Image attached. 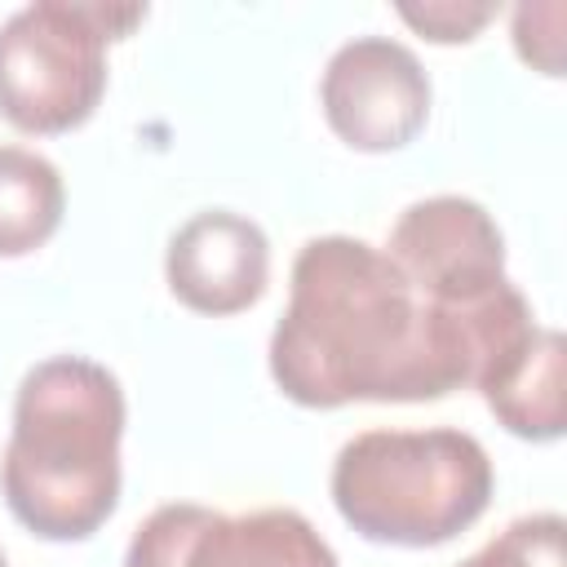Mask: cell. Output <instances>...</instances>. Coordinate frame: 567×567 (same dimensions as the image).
I'll return each instance as SVG.
<instances>
[{"label": "cell", "instance_id": "obj_12", "mask_svg": "<svg viewBox=\"0 0 567 567\" xmlns=\"http://www.w3.org/2000/svg\"><path fill=\"white\" fill-rule=\"evenodd\" d=\"M514 49L545 75H563V4H518L514 9Z\"/></svg>", "mask_w": 567, "mask_h": 567}, {"label": "cell", "instance_id": "obj_13", "mask_svg": "<svg viewBox=\"0 0 567 567\" xmlns=\"http://www.w3.org/2000/svg\"><path fill=\"white\" fill-rule=\"evenodd\" d=\"M496 4H456V0H425V4H399V18L408 27H416L425 40L439 44H456V40H474L487 22H492Z\"/></svg>", "mask_w": 567, "mask_h": 567}, {"label": "cell", "instance_id": "obj_11", "mask_svg": "<svg viewBox=\"0 0 567 567\" xmlns=\"http://www.w3.org/2000/svg\"><path fill=\"white\" fill-rule=\"evenodd\" d=\"M456 567H563V518L527 514Z\"/></svg>", "mask_w": 567, "mask_h": 567}, {"label": "cell", "instance_id": "obj_9", "mask_svg": "<svg viewBox=\"0 0 567 567\" xmlns=\"http://www.w3.org/2000/svg\"><path fill=\"white\" fill-rule=\"evenodd\" d=\"M563 363H567V346L558 328H532L483 381V399L492 408V416L532 443H549L563 434L567 425V408H563Z\"/></svg>", "mask_w": 567, "mask_h": 567}, {"label": "cell", "instance_id": "obj_3", "mask_svg": "<svg viewBox=\"0 0 567 567\" xmlns=\"http://www.w3.org/2000/svg\"><path fill=\"white\" fill-rule=\"evenodd\" d=\"M332 505L368 540L443 545L492 501V461L465 430H363L332 461Z\"/></svg>", "mask_w": 567, "mask_h": 567}, {"label": "cell", "instance_id": "obj_7", "mask_svg": "<svg viewBox=\"0 0 567 567\" xmlns=\"http://www.w3.org/2000/svg\"><path fill=\"white\" fill-rule=\"evenodd\" d=\"M385 257L430 301H478L509 284L505 239L492 213L465 195H430L399 213Z\"/></svg>", "mask_w": 567, "mask_h": 567}, {"label": "cell", "instance_id": "obj_10", "mask_svg": "<svg viewBox=\"0 0 567 567\" xmlns=\"http://www.w3.org/2000/svg\"><path fill=\"white\" fill-rule=\"evenodd\" d=\"M66 208V186L53 159L31 146H0V257L35 252Z\"/></svg>", "mask_w": 567, "mask_h": 567}, {"label": "cell", "instance_id": "obj_5", "mask_svg": "<svg viewBox=\"0 0 567 567\" xmlns=\"http://www.w3.org/2000/svg\"><path fill=\"white\" fill-rule=\"evenodd\" d=\"M124 567H341L297 509L221 514L195 501L159 505L128 540Z\"/></svg>", "mask_w": 567, "mask_h": 567}, {"label": "cell", "instance_id": "obj_8", "mask_svg": "<svg viewBox=\"0 0 567 567\" xmlns=\"http://www.w3.org/2000/svg\"><path fill=\"white\" fill-rule=\"evenodd\" d=\"M164 275L182 306L199 315H239L266 292L270 239L252 217L208 208L173 230Z\"/></svg>", "mask_w": 567, "mask_h": 567}, {"label": "cell", "instance_id": "obj_14", "mask_svg": "<svg viewBox=\"0 0 567 567\" xmlns=\"http://www.w3.org/2000/svg\"><path fill=\"white\" fill-rule=\"evenodd\" d=\"M0 567H9V563H4V549H0Z\"/></svg>", "mask_w": 567, "mask_h": 567}, {"label": "cell", "instance_id": "obj_6", "mask_svg": "<svg viewBox=\"0 0 567 567\" xmlns=\"http://www.w3.org/2000/svg\"><path fill=\"white\" fill-rule=\"evenodd\" d=\"M323 120L354 151H399L430 120V75L390 35L346 40L319 80Z\"/></svg>", "mask_w": 567, "mask_h": 567}, {"label": "cell", "instance_id": "obj_4", "mask_svg": "<svg viewBox=\"0 0 567 567\" xmlns=\"http://www.w3.org/2000/svg\"><path fill=\"white\" fill-rule=\"evenodd\" d=\"M146 4L35 0L0 22V115L22 133L84 124L106 89V44L128 35Z\"/></svg>", "mask_w": 567, "mask_h": 567}, {"label": "cell", "instance_id": "obj_1", "mask_svg": "<svg viewBox=\"0 0 567 567\" xmlns=\"http://www.w3.org/2000/svg\"><path fill=\"white\" fill-rule=\"evenodd\" d=\"M536 328L514 284L461 306L421 297L354 235L306 239L288 310L270 332V377L301 408L425 403L478 381Z\"/></svg>", "mask_w": 567, "mask_h": 567}, {"label": "cell", "instance_id": "obj_2", "mask_svg": "<svg viewBox=\"0 0 567 567\" xmlns=\"http://www.w3.org/2000/svg\"><path fill=\"white\" fill-rule=\"evenodd\" d=\"M124 390L84 354L35 363L13 394L0 487L13 518L44 540L93 536L120 501Z\"/></svg>", "mask_w": 567, "mask_h": 567}]
</instances>
